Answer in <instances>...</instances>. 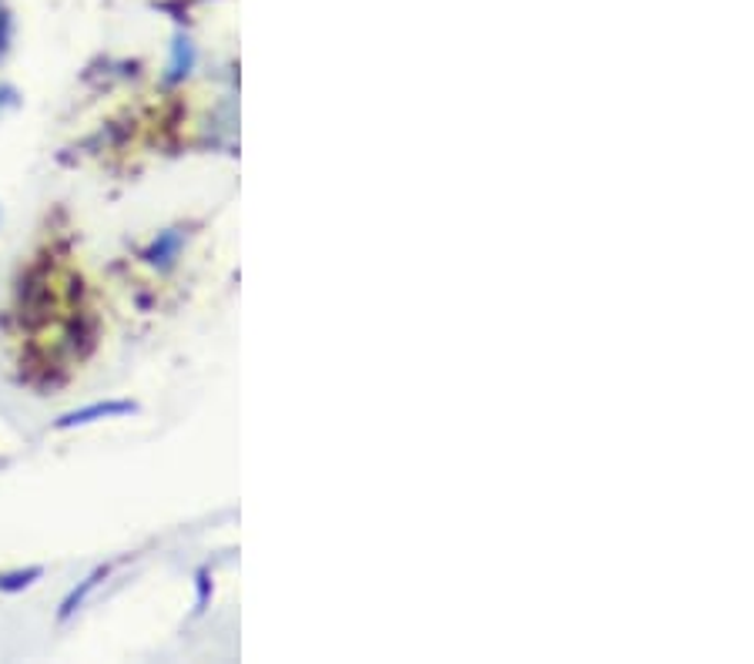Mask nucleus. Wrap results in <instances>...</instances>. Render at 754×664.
<instances>
[{
    "mask_svg": "<svg viewBox=\"0 0 754 664\" xmlns=\"http://www.w3.org/2000/svg\"><path fill=\"white\" fill-rule=\"evenodd\" d=\"M138 407L134 403H95V407H85V410H75L57 420V430H71V427H85V423H95V420H104V417H124V413H134Z\"/></svg>",
    "mask_w": 754,
    "mask_h": 664,
    "instance_id": "obj_1",
    "label": "nucleus"
},
{
    "mask_svg": "<svg viewBox=\"0 0 754 664\" xmlns=\"http://www.w3.org/2000/svg\"><path fill=\"white\" fill-rule=\"evenodd\" d=\"M104 574H108L104 567H101V571H95L91 577H85V580H81V587H75L71 594H67V597H64V605H60V621H67V618H71V615H75V611H78V608H81V605L88 601V594H91V590L98 587V580H101Z\"/></svg>",
    "mask_w": 754,
    "mask_h": 664,
    "instance_id": "obj_2",
    "label": "nucleus"
},
{
    "mask_svg": "<svg viewBox=\"0 0 754 664\" xmlns=\"http://www.w3.org/2000/svg\"><path fill=\"white\" fill-rule=\"evenodd\" d=\"M178 245H181V235H178V232H165V235H158V242L152 245L148 258H152L155 265H171Z\"/></svg>",
    "mask_w": 754,
    "mask_h": 664,
    "instance_id": "obj_3",
    "label": "nucleus"
},
{
    "mask_svg": "<svg viewBox=\"0 0 754 664\" xmlns=\"http://www.w3.org/2000/svg\"><path fill=\"white\" fill-rule=\"evenodd\" d=\"M37 577H41V567H31L24 574H8V577H0V590H21V587H27Z\"/></svg>",
    "mask_w": 754,
    "mask_h": 664,
    "instance_id": "obj_4",
    "label": "nucleus"
},
{
    "mask_svg": "<svg viewBox=\"0 0 754 664\" xmlns=\"http://www.w3.org/2000/svg\"><path fill=\"white\" fill-rule=\"evenodd\" d=\"M11 31H14L11 11H8V4H4V0H0V57L8 54V44H11Z\"/></svg>",
    "mask_w": 754,
    "mask_h": 664,
    "instance_id": "obj_5",
    "label": "nucleus"
},
{
    "mask_svg": "<svg viewBox=\"0 0 754 664\" xmlns=\"http://www.w3.org/2000/svg\"><path fill=\"white\" fill-rule=\"evenodd\" d=\"M14 104V88H0V108Z\"/></svg>",
    "mask_w": 754,
    "mask_h": 664,
    "instance_id": "obj_6",
    "label": "nucleus"
}]
</instances>
